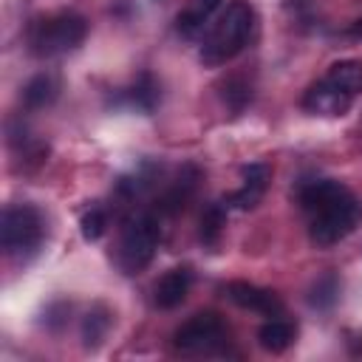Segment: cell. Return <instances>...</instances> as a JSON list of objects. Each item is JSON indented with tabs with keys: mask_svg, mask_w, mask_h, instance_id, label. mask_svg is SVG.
Instances as JSON below:
<instances>
[{
	"mask_svg": "<svg viewBox=\"0 0 362 362\" xmlns=\"http://www.w3.org/2000/svg\"><path fill=\"white\" fill-rule=\"evenodd\" d=\"M297 204L308 215V235L328 249L348 238L362 221V201L334 178H305L294 189Z\"/></svg>",
	"mask_w": 362,
	"mask_h": 362,
	"instance_id": "cell-1",
	"label": "cell"
},
{
	"mask_svg": "<svg viewBox=\"0 0 362 362\" xmlns=\"http://www.w3.org/2000/svg\"><path fill=\"white\" fill-rule=\"evenodd\" d=\"M362 93V62L339 59L334 62L303 96V107L314 116H342Z\"/></svg>",
	"mask_w": 362,
	"mask_h": 362,
	"instance_id": "cell-2",
	"label": "cell"
},
{
	"mask_svg": "<svg viewBox=\"0 0 362 362\" xmlns=\"http://www.w3.org/2000/svg\"><path fill=\"white\" fill-rule=\"evenodd\" d=\"M252 28H255V8L246 0H229L223 14L201 42V51H198L201 62L209 68H218L235 59L246 48Z\"/></svg>",
	"mask_w": 362,
	"mask_h": 362,
	"instance_id": "cell-3",
	"label": "cell"
},
{
	"mask_svg": "<svg viewBox=\"0 0 362 362\" xmlns=\"http://www.w3.org/2000/svg\"><path fill=\"white\" fill-rule=\"evenodd\" d=\"M88 37V20L76 11H57L40 17L28 28V51L34 57H59L82 45Z\"/></svg>",
	"mask_w": 362,
	"mask_h": 362,
	"instance_id": "cell-4",
	"label": "cell"
},
{
	"mask_svg": "<svg viewBox=\"0 0 362 362\" xmlns=\"http://www.w3.org/2000/svg\"><path fill=\"white\" fill-rule=\"evenodd\" d=\"M45 240L42 212L31 204H11L0 218V243L3 252L14 260H28Z\"/></svg>",
	"mask_w": 362,
	"mask_h": 362,
	"instance_id": "cell-5",
	"label": "cell"
},
{
	"mask_svg": "<svg viewBox=\"0 0 362 362\" xmlns=\"http://www.w3.org/2000/svg\"><path fill=\"white\" fill-rule=\"evenodd\" d=\"M158 240H161V229H158L156 215L139 212L127 218L119 235V246H116V266L122 269V274L144 272L158 249Z\"/></svg>",
	"mask_w": 362,
	"mask_h": 362,
	"instance_id": "cell-6",
	"label": "cell"
},
{
	"mask_svg": "<svg viewBox=\"0 0 362 362\" xmlns=\"http://www.w3.org/2000/svg\"><path fill=\"white\" fill-rule=\"evenodd\" d=\"M173 345L181 354H218L226 345V325L215 311H201L175 331Z\"/></svg>",
	"mask_w": 362,
	"mask_h": 362,
	"instance_id": "cell-7",
	"label": "cell"
},
{
	"mask_svg": "<svg viewBox=\"0 0 362 362\" xmlns=\"http://www.w3.org/2000/svg\"><path fill=\"white\" fill-rule=\"evenodd\" d=\"M223 294H226V300H232L235 305H240L246 311H257L263 317H280L283 314V300L272 288L235 280V283H226L223 286Z\"/></svg>",
	"mask_w": 362,
	"mask_h": 362,
	"instance_id": "cell-8",
	"label": "cell"
},
{
	"mask_svg": "<svg viewBox=\"0 0 362 362\" xmlns=\"http://www.w3.org/2000/svg\"><path fill=\"white\" fill-rule=\"evenodd\" d=\"M269 175H272L269 164H263V161L246 164V167L240 170V178H243L240 189L232 192L223 204H226V206H235V209H255V206L260 204L266 187H269Z\"/></svg>",
	"mask_w": 362,
	"mask_h": 362,
	"instance_id": "cell-9",
	"label": "cell"
},
{
	"mask_svg": "<svg viewBox=\"0 0 362 362\" xmlns=\"http://www.w3.org/2000/svg\"><path fill=\"white\" fill-rule=\"evenodd\" d=\"M189 286H192V272L187 266L181 269H170L158 283H156V305L170 311V308H178L187 294H189Z\"/></svg>",
	"mask_w": 362,
	"mask_h": 362,
	"instance_id": "cell-10",
	"label": "cell"
},
{
	"mask_svg": "<svg viewBox=\"0 0 362 362\" xmlns=\"http://www.w3.org/2000/svg\"><path fill=\"white\" fill-rule=\"evenodd\" d=\"M221 3H223V0H187L184 11L175 17L178 34H181L184 40H195V37L204 31V25L209 23V17L221 8Z\"/></svg>",
	"mask_w": 362,
	"mask_h": 362,
	"instance_id": "cell-11",
	"label": "cell"
},
{
	"mask_svg": "<svg viewBox=\"0 0 362 362\" xmlns=\"http://www.w3.org/2000/svg\"><path fill=\"white\" fill-rule=\"evenodd\" d=\"M59 96V82L51 76V74H37L25 82L20 99L28 110H42L48 105H54V99Z\"/></svg>",
	"mask_w": 362,
	"mask_h": 362,
	"instance_id": "cell-12",
	"label": "cell"
},
{
	"mask_svg": "<svg viewBox=\"0 0 362 362\" xmlns=\"http://www.w3.org/2000/svg\"><path fill=\"white\" fill-rule=\"evenodd\" d=\"M198 178H201V173H198L195 167H184V170H181V175L170 184V189L161 195L158 209H161V212H175V209H181V206L189 201V195L195 192Z\"/></svg>",
	"mask_w": 362,
	"mask_h": 362,
	"instance_id": "cell-13",
	"label": "cell"
},
{
	"mask_svg": "<svg viewBox=\"0 0 362 362\" xmlns=\"http://www.w3.org/2000/svg\"><path fill=\"white\" fill-rule=\"evenodd\" d=\"M127 102H130L136 110H141V113H153V110L158 107V102H161V85H158V79H156L150 71L139 74L136 82H133L130 90H127Z\"/></svg>",
	"mask_w": 362,
	"mask_h": 362,
	"instance_id": "cell-14",
	"label": "cell"
},
{
	"mask_svg": "<svg viewBox=\"0 0 362 362\" xmlns=\"http://www.w3.org/2000/svg\"><path fill=\"white\" fill-rule=\"evenodd\" d=\"M257 339H260V345H263L266 351L283 354V351L294 342V325L286 322V320H280V317H269V322L260 325Z\"/></svg>",
	"mask_w": 362,
	"mask_h": 362,
	"instance_id": "cell-15",
	"label": "cell"
},
{
	"mask_svg": "<svg viewBox=\"0 0 362 362\" xmlns=\"http://www.w3.org/2000/svg\"><path fill=\"white\" fill-rule=\"evenodd\" d=\"M339 291H342V283H339V274L337 272H325L314 280L311 291H308V303L311 308L317 311H328L334 308V303L339 300Z\"/></svg>",
	"mask_w": 362,
	"mask_h": 362,
	"instance_id": "cell-16",
	"label": "cell"
},
{
	"mask_svg": "<svg viewBox=\"0 0 362 362\" xmlns=\"http://www.w3.org/2000/svg\"><path fill=\"white\" fill-rule=\"evenodd\" d=\"M110 328V311L105 305H93L82 320V342L85 348H99Z\"/></svg>",
	"mask_w": 362,
	"mask_h": 362,
	"instance_id": "cell-17",
	"label": "cell"
},
{
	"mask_svg": "<svg viewBox=\"0 0 362 362\" xmlns=\"http://www.w3.org/2000/svg\"><path fill=\"white\" fill-rule=\"evenodd\" d=\"M223 223H226V209H223V204H209V206L204 209V215H201V240H204L206 246H215L218 238H221Z\"/></svg>",
	"mask_w": 362,
	"mask_h": 362,
	"instance_id": "cell-18",
	"label": "cell"
},
{
	"mask_svg": "<svg viewBox=\"0 0 362 362\" xmlns=\"http://www.w3.org/2000/svg\"><path fill=\"white\" fill-rule=\"evenodd\" d=\"M105 226H107V215L99 206H93L90 212H85L82 221H79V232H82L85 240H99L105 235Z\"/></svg>",
	"mask_w": 362,
	"mask_h": 362,
	"instance_id": "cell-19",
	"label": "cell"
}]
</instances>
